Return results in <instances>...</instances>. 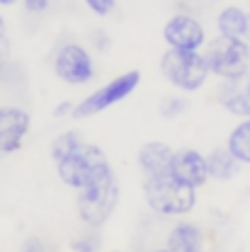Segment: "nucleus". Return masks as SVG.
<instances>
[{"instance_id": "7", "label": "nucleus", "mask_w": 250, "mask_h": 252, "mask_svg": "<svg viewBox=\"0 0 250 252\" xmlns=\"http://www.w3.org/2000/svg\"><path fill=\"white\" fill-rule=\"evenodd\" d=\"M54 70L56 75L61 78L63 83L68 85H83V83H90L95 75V65L90 54L78 46V44H66L59 49L56 54V61H54Z\"/></svg>"}, {"instance_id": "4", "label": "nucleus", "mask_w": 250, "mask_h": 252, "mask_svg": "<svg viewBox=\"0 0 250 252\" xmlns=\"http://www.w3.org/2000/svg\"><path fill=\"white\" fill-rule=\"evenodd\" d=\"M117 201H119V187H117V177L112 172V175L97 180L93 185H88L85 189H80L75 206H78L80 220L97 228L114 214Z\"/></svg>"}, {"instance_id": "21", "label": "nucleus", "mask_w": 250, "mask_h": 252, "mask_svg": "<svg viewBox=\"0 0 250 252\" xmlns=\"http://www.w3.org/2000/svg\"><path fill=\"white\" fill-rule=\"evenodd\" d=\"M46 5H49V0H25V7L30 12H41V10H46Z\"/></svg>"}, {"instance_id": "23", "label": "nucleus", "mask_w": 250, "mask_h": 252, "mask_svg": "<svg viewBox=\"0 0 250 252\" xmlns=\"http://www.w3.org/2000/svg\"><path fill=\"white\" fill-rule=\"evenodd\" d=\"M0 2H2V5H10V2H15V0H0Z\"/></svg>"}, {"instance_id": "8", "label": "nucleus", "mask_w": 250, "mask_h": 252, "mask_svg": "<svg viewBox=\"0 0 250 252\" xmlns=\"http://www.w3.org/2000/svg\"><path fill=\"white\" fill-rule=\"evenodd\" d=\"M170 175L180 182H185L189 187L199 189L202 185H207L209 177V162H207V156H202L199 151L194 148H180L175 151V158H173V170Z\"/></svg>"}, {"instance_id": "17", "label": "nucleus", "mask_w": 250, "mask_h": 252, "mask_svg": "<svg viewBox=\"0 0 250 252\" xmlns=\"http://www.w3.org/2000/svg\"><path fill=\"white\" fill-rule=\"evenodd\" d=\"M83 143H85V141H83L80 133H75V131H66L61 136H56L54 143H51V158H54V162H61L63 158L75 153Z\"/></svg>"}, {"instance_id": "15", "label": "nucleus", "mask_w": 250, "mask_h": 252, "mask_svg": "<svg viewBox=\"0 0 250 252\" xmlns=\"http://www.w3.org/2000/svg\"><path fill=\"white\" fill-rule=\"evenodd\" d=\"M209 162V177L212 180H219V182H228L238 175L241 170V160L233 156L228 148H216L207 156Z\"/></svg>"}, {"instance_id": "10", "label": "nucleus", "mask_w": 250, "mask_h": 252, "mask_svg": "<svg viewBox=\"0 0 250 252\" xmlns=\"http://www.w3.org/2000/svg\"><path fill=\"white\" fill-rule=\"evenodd\" d=\"M30 114L20 107H0V153L20 151L25 136L30 133Z\"/></svg>"}, {"instance_id": "1", "label": "nucleus", "mask_w": 250, "mask_h": 252, "mask_svg": "<svg viewBox=\"0 0 250 252\" xmlns=\"http://www.w3.org/2000/svg\"><path fill=\"white\" fill-rule=\"evenodd\" d=\"M143 196H146V204L158 216H170V219L187 216L197 204V189L175 180L173 175L146 177L143 180Z\"/></svg>"}, {"instance_id": "18", "label": "nucleus", "mask_w": 250, "mask_h": 252, "mask_svg": "<svg viewBox=\"0 0 250 252\" xmlns=\"http://www.w3.org/2000/svg\"><path fill=\"white\" fill-rule=\"evenodd\" d=\"M182 109H187V102H185V99H178V97H170V99L163 104V114H165V117H175V114H180Z\"/></svg>"}, {"instance_id": "24", "label": "nucleus", "mask_w": 250, "mask_h": 252, "mask_svg": "<svg viewBox=\"0 0 250 252\" xmlns=\"http://www.w3.org/2000/svg\"><path fill=\"white\" fill-rule=\"evenodd\" d=\"M153 252H173V250H168V248H163V250H153Z\"/></svg>"}, {"instance_id": "2", "label": "nucleus", "mask_w": 250, "mask_h": 252, "mask_svg": "<svg viewBox=\"0 0 250 252\" xmlns=\"http://www.w3.org/2000/svg\"><path fill=\"white\" fill-rule=\"evenodd\" d=\"M56 172H59L63 185L80 191L88 185L112 175V165L97 146L83 143L75 153H71L68 158H63L61 162H56Z\"/></svg>"}, {"instance_id": "20", "label": "nucleus", "mask_w": 250, "mask_h": 252, "mask_svg": "<svg viewBox=\"0 0 250 252\" xmlns=\"http://www.w3.org/2000/svg\"><path fill=\"white\" fill-rule=\"evenodd\" d=\"M7 34H5V22H2V17H0V61L7 56Z\"/></svg>"}, {"instance_id": "3", "label": "nucleus", "mask_w": 250, "mask_h": 252, "mask_svg": "<svg viewBox=\"0 0 250 252\" xmlns=\"http://www.w3.org/2000/svg\"><path fill=\"white\" fill-rule=\"evenodd\" d=\"M160 70L165 80L185 93H194L204 85L209 70V63L204 54L199 51H180V49H168L160 59Z\"/></svg>"}, {"instance_id": "11", "label": "nucleus", "mask_w": 250, "mask_h": 252, "mask_svg": "<svg viewBox=\"0 0 250 252\" xmlns=\"http://www.w3.org/2000/svg\"><path fill=\"white\" fill-rule=\"evenodd\" d=\"M221 107L241 119H250V70L236 80H223L219 88Z\"/></svg>"}, {"instance_id": "12", "label": "nucleus", "mask_w": 250, "mask_h": 252, "mask_svg": "<svg viewBox=\"0 0 250 252\" xmlns=\"http://www.w3.org/2000/svg\"><path fill=\"white\" fill-rule=\"evenodd\" d=\"M173 158L175 151L168 143L151 141L146 146H141L139 151V167L146 177H160V175H170L173 170Z\"/></svg>"}, {"instance_id": "5", "label": "nucleus", "mask_w": 250, "mask_h": 252, "mask_svg": "<svg viewBox=\"0 0 250 252\" xmlns=\"http://www.w3.org/2000/svg\"><path fill=\"white\" fill-rule=\"evenodd\" d=\"M204 59L209 63V70L221 80H236L250 70V44L241 39L219 36L207 46Z\"/></svg>"}, {"instance_id": "22", "label": "nucleus", "mask_w": 250, "mask_h": 252, "mask_svg": "<svg viewBox=\"0 0 250 252\" xmlns=\"http://www.w3.org/2000/svg\"><path fill=\"white\" fill-rule=\"evenodd\" d=\"M75 107L71 104V102H63V104H59L56 107V112H54V117H63V114H68V112H73Z\"/></svg>"}, {"instance_id": "6", "label": "nucleus", "mask_w": 250, "mask_h": 252, "mask_svg": "<svg viewBox=\"0 0 250 252\" xmlns=\"http://www.w3.org/2000/svg\"><path fill=\"white\" fill-rule=\"evenodd\" d=\"M139 83H141V73H139V70L122 73L119 78L109 80V83L102 85L100 90H95V93L88 94L83 102H78L75 109H73V117H75V119H83V117H93V114H100V112L109 109L112 104L126 99L129 94L139 88Z\"/></svg>"}, {"instance_id": "9", "label": "nucleus", "mask_w": 250, "mask_h": 252, "mask_svg": "<svg viewBox=\"0 0 250 252\" xmlns=\"http://www.w3.org/2000/svg\"><path fill=\"white\" fill-rule=\"evenodd\" d=\"M163 36H165V41H168L170 49L197 51L204 44V27L194 17H189V15H175L165 25Z\"/></svg>"}, {"instance_id": "14", "label": "nucleus", "mask_w": 250, "mask_h": 252, "mask_svg": "<svg viewBox=\"0 0 250 252\" xmlns=\"http://www.w3.org/2000/svg\"><path fill=\"white\" fill-rule=\"evenodd\" d=\"M219 34L228 39L250 41V15L241 7H226L219 15Z\"/></svg>"}, {"instance_id": "16", "label": "nucleus", "mask_w": 250, "mask_h": 252, "mask_svg": "<svg viewBox=\"0 0 250 252\" xmlns=\"http://www.w3.org/2000/svg\"><path fill=\"white\" fill-rule=\"evenodd\" d=\"M226 148L241 160V165H250V119H243L231 131Z\"/></svg>"}, {"instance_id": "19", "label": "nucleus", "mask_w": 250, "mask_h": 252, "mask_svg": "<svg viewBox=\"0 0 250 252\" xmlns=\"http://www.w3.org/2000/svg\"><path fill=\"white\" fill-rule=\"evenodd\" d=\"M85 2L95 15H109L114 7V0H85Z\"/></svg>"}, {"instance_id": "13", "label": "nucleus", "mask_w": 250, "mask_h": 252, "mask_svg": "<svg viewBox=\"0 0 250 252\" xmlns=\"http://www.w3.org/2000/svg\"><path fill=\"white\" fill-rule=\"evenodd\" d=\"M165 243H168V250L173 252H202L204 235H202V228L197 223L180 220L170 228Z\"/></svg>"}]
</instances>
